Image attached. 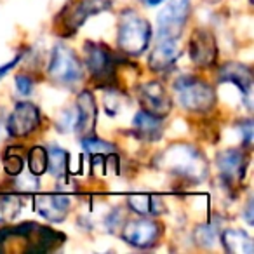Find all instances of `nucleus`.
Listing matches in <instances>:
<instances>
[{
	"mask_svg": "<svg viewBox=\"0 0 254 254\" xmlns=\"http://www.w3.org/2000/svg\"><path fill=\"white\" fill-rule=\"evenodd\" d=\"M159 166L167 169L176 176L187 178V180L200 181L207 174V162L200 155L197 148L190 145H173L160 155Z\"/></svg>",
	"mask_w": 254,
	"mask_h": 254,
	"instance_id": "obj_1",
	"label": "nucleus"
},
{
	"mask_svg": "<svg viewBox=\"0 0 254 254\" xmlns=\"http://www.w3.org/2000/svg\"><path fill=\"white\" fill-rule=\"evenodd\" d=\"M152 26L136 11H126L119 19L117 46L129 56H139L150 46Z\"/></svg>",
	"mask_w": 254,
	"mask_h": 254,
	"instance_id": "obj_2",
	"label": "nucleus"
},
{
	"mask_svg": "<svg viewBox=\"0 0 254 254\" xmlns=\"http://www.w3.org/2000/svg\"><path fill=\"white\" fill-rule=\"evenodd\" d=\"M174 94L185 110L193 113H207L214 108L216 94L207 82L197 77H181L174 82Z\"/></svg>",
	"mask_w": 254,
	"mask_h": 254,
	"instance_id": "obj_3",
	"label": "nucleus"
},
{
	"mask_svg": "<svg viewBox=\"0 0 254 254\" xmlns=\"http://www.w3.org/2000/svg\"><path fill=\"white\" fill-rule=\"evenodd\" d=\"M49 77L54 82L63 85H75L84 78V66L78 56L70 49V47L58 44L51 54Z\"/></svg>",
	"mask_w": 254,
	"mask_h": 254,
	"instance_id": "obj_4",
	"label": "nucleus"
},
{
	"mask_svg": "<svg viewBox=\"0 0 254 254\" xmlns=\"http://www.w3.org/2000/svg\"><path fill=\"white\" fill-rule=\"evenodd\" d=\"M190 0H173L157 16L159 39H180L190 16Z\"/></svg>",
	"mask_w": 254,
	"mask_h": 254,
	"instance_id": "obj_5",
	"label": "nucleus"
},
{
	"mask_svg": "<svg viewBox=\"0 0 254 254\" xmlns=\"http://www.w3.org/2000/svg\"><path fill=\"white\" fill-rule=\"evenodd\" d=\"M85 64H87L91 75L98 82L108 84L115 77L117 61L113 54L103 44H85Z\"/></svg>",
	"mask_w": 254,
	"mask_h": 254,
	"instance_id": "obj_6",
	"label": "nucleus"
},
{
	"mask_svg": "<svg viewBox=\"0 0 254 254\" xmlns=\"http://www.w3.org/2000/svg\"><path fill=\"white\" fill-rule=\"evenodd\" d=\"M40 126V110L32 101H19L7 119V132L12 138H25Z\"/></svg>",
	"mask_w": 254,
	"mask_h": 254,
	"instance_id": "obj_7",
	"label": "nucleus"
},
{
	"mask_svg": "<svg viewBox=\"0 0 254 254\" xmlns=\"http://www.w3.org/2000/svg\"><path fill=\"white\" fill-rule=\"evenodd\" d=\"M160 235V228L155 221L148 218L131 219L124 225L122 239L127 244L138 247V249H148L157 242Z\"/></svg>",
	"mask_w": 254,
	"mask_h": 254,
	"instance_id": "obj_8",
	"label": "nucleus"
},
{
	"mask_svg": "<svg viewBox=\"0 0 254 254\" xmlns=\"http://www.w3.org/2000/svg\"><path fill=\"white\" fill-rule=\"evenodd\" d=\"M139 101H141L143 110L150 112L155 117H167L173 108V101H171L167 91L159 84V82H146L139 89Z\"/></svg>",
	"mask_w": 254,
	"mask_h": 254,
	"instance_id": "obj_9",
	"label": "nucleus"
},
{
	"mask_svg": "<svg viewBox=\"0 0 254 254\" xmlns=\"http://www.w3.org/2000/svg\"><path fill=\"white\" fill-rule=\"evenodd\" d=\"M219 82H230V84H235L237 89L244 94L246 98V105L251 110V96H253V71L249 66L242 63H226L221 66L218 73Z\"/></svg>",
	"mask_w": 254,
	"mask_h": 254,
	"instance_id": "obj_10",
	"label": "nucleus"
},
{
	"mask_svg": "<svg viewBox=\"0 0 254 254\" xmlns=\"http://www.w3.org/2000/svg\"><path fill=\"white\" fill-rule=\"evenodd\" d=\"M218 47L209 30H197L190 39V58L198 66H209L214 63Z\"/></svg>",
	"mask_w": 254,
	"mask_h": 254,
	"instance_id": "obj_11",
	"label": "nucleus"
},
{
	"mask_svg": "<svg viewBox=\"0 0 254 254\" xmlns=\"http://www.w3.org/2000/svg\"><path fill=\"white\" fill-rule=\"evenodd\" d=\"M35 209L47 221L60 223L66 218L68 209H70V198L64 195H39L35 198Z\"/></svg>",
	"mask_w": 254,
	"mask_h": 254,
	"instance_id": "obj_12",
	"label": "nucleus"
},
{
	"mask_svg": "<svg viewBox=\"0 0 254 254\" xmlns=\"http://www.w3.org/2000/svg\"><path fill=\"white\" fill-rule=\"evenodd\" d=\"M180 56V46L176 39H159V44L148 58V64L153 71H167Z\"/></svg>",
	"mask_w": 254,
	"mask_h": 254,
	"instance_id": "obj_13",
	"label": "nucleus"
},
{
	"mask_svg": "<svg viewBox=\"0 0 254 254\" xmlns=\"http://www.w3.org/2000/svg\"><path fill=\"white\" fill-rule=\"evenodd\" d=\"M75 112H77V124L75 129L82 134L92 132L96 126V119H98V108H96V101L92 92L82 91L77 96V105H75Z\"/></svg>",
	"mask_w": 254,
	"mask_h": 254,
	"instance_id": "obj_14",
	"label": "nucleus"
},
{
	"mask_svg": "<svg viewBox=\"0 0 254 254\" xmlns=\"http://www.w3.org/2000/svg\"><path fill=\"white\" fill-rule=\"evenodd\" d=\"M164 131L162 119L160 117L152 115L146 110L136 113L134 120H132V132L138 136L141 141L145 143H153L157 139H160Z\"/></svg>",
	"mask_w": 254,
	"mask_h": 254,
	"instance_id": "obj_15",
	"label": "nucleus"
},
{
	"mask_svg": "<svg viewBox=\"0 0 254 254\" xmlns=\"http://www.w3.org/2000/svg\"><path fill=\"white\" fill-rule=\"evenodd\" d=\"M216 164H218L219 173L226 180H242L247 167V159L240 150H226V152L219 153Z\"/></svg>",
	"mask_w": 254,
	"mask_h": 254,
	"instance_id": "obj_16",
	"label": "nucleus"
},
{
	"mask_svg": "<svg viewBox=\"0 0 254 254\" xmlns=\"http://www.w3.org/2000/svg\"><path fill=\"white\" fill-rule=\"evenodd\" d=\"M108 7H110L108 0H80V2H77V5L71 9L70 18H68V25L73 30L78 28L85 19L98 14V12H103Z\"/></svg>",
	"mask_w": 254,
	"mask_h": 254,
	"instance_id": "obj_17",
	"label": "nucleus"
},
{
	"mask_svg": "<svg viewBox=\"0 0 254 254\" xmlns=\"http://www.w3.org/2000/svg\"><path fill=\"white\" fill-rule=\"evenodd\" d=\"M221 242L223 247L232 254H253L254 251L253 239L244 230L239 228L225 230L221 235Z\"/></svg>",
	"mask_w": 254,
	"mask_h": 254,
	"instance_id": "obj_18",
	"label": "nucleus"
},
{
	"mask_svg": "<svg viewBox=\"0 0 254 254\" xmlns=\"http://www.w3.org/2000/svg\"><path fill=\"white\" fill-rule=\"evenodd\" d=\"M46 150H47V171L56 178L64 176L68 171V152L56 145L49 146Z\"/></svg>",
	"mask_w": 254,
	"mask_h": 254,
	"instance_id": "obj_19",
	"label": "nucleus"
},
{
	"mask_svg": "<svg viewBox=\"0 0 254 254\" xmlns=\"http://www.w3.org/2000/svg\"><path fill=\"white\" fill-rule=\"evenodd\" d=\"M30 174L35 178L42 176L47 171V150L44 146H33L28 153Z\"/></svg>",
	"mask_w": 254,
	"mask_h": 254,
	"instance_id": "obj_20",
	"label": "nucleus"
},
{
	"mask_svg": "<svg viewBox=\"0 0 254 254\" xmlns=\"http://www.w3.org/2000/svg\"><path fill=\"white\" fill-rule=\"evenodd\" d=\"M21 211V198L14 195L0 197V223H9Z\"/></svg>",
	"mask_w": 254,
	"mask_h": 254,
	"instance_id": "obj_21",
	"label": "nucleus"
},
{
	"mask_svg": "<svg viewBox=\"0 0 254 254\" xmlns=\"http://www.w3.org/2000/svg\"><path fill=\"white\" fill-rule=\"evenodd\" d=\"M82 148L85 150V153L89 155H98V157H106L115 153V146L112 143L105 141L99 138H84L82 139Z\"/></svg>",
	"mask_w": 254,
	"mask_h": 254,
	"instance_id": "obj_22",
	"label": "nucleus"
},
{
	"mask_svg": "<svg viewBox=\"0 0 254 254\" xmlns=\"http://www.w3.org/2000/svg\"><path fill=\"white\" fill-rule=\"evenodd\" d=\"M127 205L131 211H134L136 214L139 216H146V214H152V207H153V197L146 193H136L131 195V197L127 198Z\"/></svg>",
	"mask_w": 254,
	"mask_h": 254,
	"instance_id": "obj_23",
	"label": "nucleus"
},
{
	"mask_svg": "<svg viewBox=\"0 0 254 254\" xmlns=\"http://www.w3.org/2000/svg\"><path fill=\"white\" fill-rule=\"evenodd\" d=\"M2 162H4V169L7 174H11V176H19V174H21L23 157L19 155V153H14V148H9L7 152H5Z\"/></svg>",
	"mask_w": 254,
	"mask_h": 254,
	"instance_id": "obj_24",
	"label": "nucleus"
},
{
	"mask_svg": "<svg viewBox=\"0 0 254 254\" xmlns=\"http://www.w3.org/2000/svg\"><path fill=\"white\" fill-rule=\"evenodd\" d=\"M16 89H18V92L23 96L32 94L33 80L30 77H26V75H18V77H16Z\"/></svg>",
	"mask_w": 254,
	"mask_h": 254,
	"instance_id": "obj_25",
	"label": "nucleus"
},
{
	"mask_svg": "<svg viewBox=\"0 0 254 254\" xmlns=\"http://www.w3.org/2000/svg\"><path fill=\"white\" fill-rule=\"evenodd\" d=\"M240 132L244 134V145L251 146V143H253V120H244L240 124Z\"/></svg>",
	"mask_w": 254,
	"mask_h": 254,
	"instance_id": "obj_26",
	"label": "nucleus"
},
{
	"mask_svg": "<svg viewBox=\"0 0 254 254\" xmlns=\"http://www.w3.org/2000/svg\"><path fill=\"white\" fill-rule=\"evenodd\" d=\"M23 56H25V53L18 54V56H16V58H12V60L9 61V63H5V64H2V66H0V80H2V78H4L5 75H7L9 71H11L12 68L16 66V64H19V61L23 60Z\"/></svg>",
	"mask_w": 254,
	"mask_h": 254,
	"instance_id": "obj_27",
	"label": "nucleus"
},
{
	"mask_svg": "<svg viewBox=\"0 0 254 254\" xmlns=\"http://www.w3.org/2000/svg\"><path fill=\"white\" fill-rule=\"evenodd\" d=\"M164 0H143V4H146V5H150V7H153V5H159V4H162Z\"/></svg>",
	"mask_w": 254,
	"mask_h": 254,
	"instance_id": "obj_28",
	"label": "nucleus"
}]
</instances>
